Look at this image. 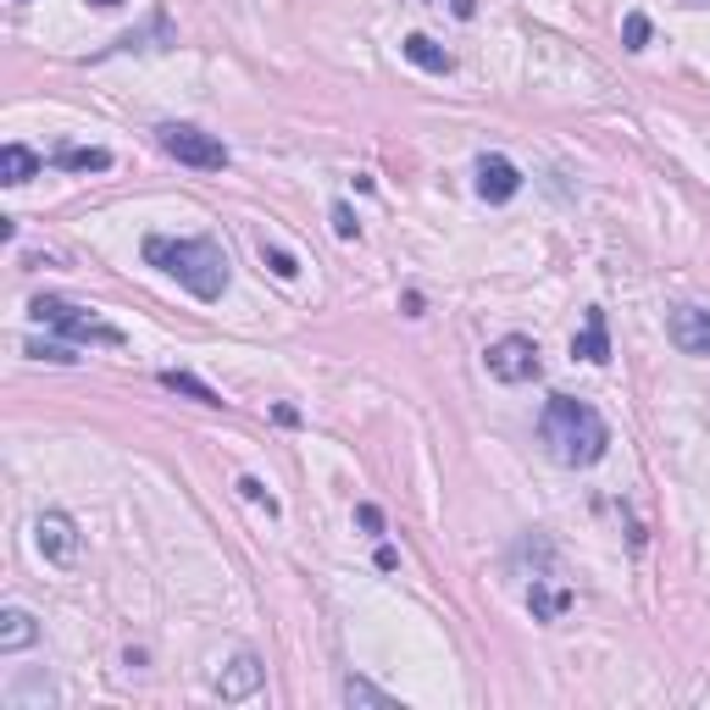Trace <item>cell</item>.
<instances>
[{
	"instance_id": "1",
	"label": "cell",
	"mask_w": 710,
	"mask_h": 710,
	"mask_svg": "<svg viewBox=\"0 0 710 710\" xmlns=\"http://www.w3.org/2000/svg\"><path fill=\"white\" fill-rule=\"evenodd\" d=\"M538 439H544L549 461H560V467H594L611 450L605 416L589 400H572V394H549V405L538 416Z\"/></svg>"
},
{
	"instance_id": "26",
	"label": "cell",
	"mask_w": 710,
	"mask_h": 710,
	"mask_svg": "<svg viewBox=\"0 0 710 710\" xmlns=\"http://www.w3.org/2000/svg\"><path fill=\"white\" fill-rule=\"evenodd\" d=\"M89 7H100V12H106V7H122V0H89Z\"/></svg>"
},
{
	"instance_id": "21",
	"label": "cell",
	"mask_w": 710,
	"mask_h": 710,
	"mask_svg": "<svg viewBox=\"0 0 710 710\" xmlns=\"http://www.w3.org/2000/svg\"><path fill=\"white\" fill-rule=\"evenodd\" d=\"M239 494H244L250 505H261L266 516H277V500L266 494V483H261V478H239Z\"/></svg>"
},
{
	"instance_id": "14",
	"label": "cell",
	"mask_w": 710,
	"mask_h": 710,
	"mask_svg": "<svg viewBox=\"0 0 710 710\" xmlns=\"http://www.w3.org/2000/svg\"><path fill=\"white\" fill-rule=\"evenodd\" d=\"M527 605H533V622H560L566 611H572V594H566V589H549V583H538V578H533Z\"/></svg>"
},
{
	"instance_id": "23",
	"label": "cell",
	"mask_w": 710,
	"mask_h": 710,
	"mask_svg": "<svg viewBox=\"0 0 710 710\" xmlns=\"http://www.w3.org/2000/svg\"><path fill=\"white\" fill-rule=\"evenodd\" d=\"M334 233H339V239H361V222H356L350 206H334Z\"/></svg>"
},
{
	"instance_id": "13",
	"label": "cell",
	"mask_w": 710,
	"mask_h": 710,
	"mask_svg": "<svg viewBox=\"0 0 710 710\" xmlns=\"http://www.w3.org/2000/svg\"><path fill=\"white\" fill-rule=\"evenodd\" d=\"M29 178H40V156L29 145H7V151H0V184L23 189Z\"/></svg>"
},
{
	"instance_id": "16",
	"label": "cell",
	"mask_w": 710,
	"mask_h": 710,
	"mask_svg": "<svg viewBox=\"0 0 710 710\" xmlns=\"http://www.w3.org/2000/svg\"><path fill=\"white\" fill-rule=\"evenodd\" d=\"M162 389H173V394H184V400H195V405H222V394H217V389H206L195 372H178V367H167V372H162Z\"/></svg>"
},
{
	"instance_id": "8",
	"label": "cell",
	"mask_w": 710,
	"mask_h": 710,
	"mask_svg": "<svg viewBox=\"0 0 710 710\" xmlns=\"http://www.w3.org/2000/svg\"><path fill=\"white\" fill-rule=\"evenodd\" d=\"M666 334L682 356H710V312L704 306H677L666 317Z\"/></svg>"
},
{
	"instance_id": "15",
	"label": "cell",
	"mask_w": 710,
	"mask_h": 710,
	"mask_svg": "<svg viewBox=\"0 0 710 710\" xmlns=\"http://www.w3.org/2000/svg\"><path fill=\"white\" fill-rule=\"evenodd\" d=\"M56 167H67V173H106L111 167V151L106 145H62L56 151Z\"/></svg>"
},
{
	"instance_id": "5",
	"label": "cell",
	"mask_w": 710,
	"mask_h": 710,
	"mask_svg": "<svg viewBox=\"0 0 710 710\" xmlns=\"http://www.w3.org/2000/svg\"><path fill=\"white\" fill-rule=\"evenodd\" d=\"M34 549H40L51 566H62V572H73V566H78V555H84L78 522H73L67 511H40V516H34Z\"/></svg>"
},
{
	"instance_id": "7",
	"label": "cell",
	"mask_w": 710,
	"mask_h": 710,
	"mask_svg": "<svg viewBox=\"0 0 710 710\" xmlns=\"http://www.w3.org/2000/svg\"><path fill=\"white\" fill-rule=\"evenodd\" d=\"M261 677H266V671H261L255 649H233V660L211 671V693H222V699H250V693L261 688Z\"/></svg>"
},
{
	"instance_id": "24",
	"label": "cell",
	"mask_w": 710,
	"mask_h": 710,
	"mask_svg": "<svg viewBox=\"0 0 710 710\" xmlns=\"http://www.w3.org/2000/svg\"><path fill=\"white\" fill-rule=\"evenodd\" d=\"M356 516H361V527H367V533H383V511H378V505H361Z\"/></svg>"
},
{
	"instance_id": "6",
	"label": "cell",
	"mask_w": 710,
	"mask_h": 710,
	"mask_svg": "<svg viewBox=\"0 0 710 710\" xmlns=\"http://www.w3.org/2000/svg\"><path fill=\"white\" fill-rule=\"evenodd\" d=\"M489 372H494L500 383H533V378L544 372L538 345H533V339H522V334H511V339L489 345Z\"/></svg>"
},
{
	"instance_id": "17",
	"label": "cell",
	"mask_w": 710,
	"mask_h": 710,
	"mask_svg": "<svg viewBox=\"0 0 710 710\" xmlns=\"http://www.w3.org/2000/svg\"><path fill=\"white\" fill-rule=\"evenodd\" d=\"M23 350H29L34 361H51V367H78V361H84V356L73 350V339H29Z\"/></svg>"
},
{
	"instance_id": "9",
	"label": "cell",
	"mask_w": 710,
	"mask_h": 710,
	"mask_svg": "<svg viewBox=\"0 0 710 710\" xmlns=\"http://www.w3.org/2000/svg\"><path fill=\"white\" fill-rule=\"evenodd\" d=\"M516 189H522V173H516V162H505V156H478V195H483L489 206H505V200H516Z\"/></svg>"
},
{
	"instance_id": "25",
	"label": "cell",
	"mask_w": 710,
	"mask_h": 710,
	"mask_svg": "<svg viewBox=\"0 0 710 710\" xmlns=\"http://www.w3.org/2000/svg\"><path fill=\"white\" fill-rule=\"evenodd\" d=\"M394 566H400V555L383 544V549H378V572H394Z\"/></svg>"
},
{
	"instance_id": "18",
	"label": "cell",
	"mask_w": 710,
	"mask_h": 710,
	"mask_svg": "<svg viewBox=\"0 0 710 710\" xmlns=\"http://www.w3.org/2000/svg\"><path fill=\"white\" fill-rule=\"evenodd\" d=\"M345 704H367V710H394V699L383 688H372L367 677H350L345 682Z\"/></svg>"
},
{
	"instance_id": "22",
	"label": "cell",
	"mask_w": 710,
	"mask_h": 710,
	"mask_svg": "<svg viewBox=\"0 0 710 710\" xmlns=\"http://www.w3.org/2000/svg\"><path fill=\"white\" fill-rule=\"evenodd\" d=\"M29 699H51V682L29 677V682H18V688H12V704H18V710H29Z\"/></svg>"
},
{
	"instance_id": "2",
	"label": "cell",
	"mask_w": 710,
	"mask_h": 710,
	"mask_svg": "<svg viewBox=\"0 0 710 710\" xmlns=\"http://www.w3.org/2000/svg\"><path fill=\"white\" fill-rule=\"evenodd\" d=\"M145 261L162 266L167 277H178L195 301H222L228 290V255L217 239H167V233H151L145 239Z\"/></svg>"
},
{
	"instance_id": "4",
	"label": "cell",
	"mask_w": 710,
	"mask_h": 710,
	"mask_svg": "<svg viewBox=\"0 0 710 710\" xmlns=\"http://www.w3.org/2000/svg\"><path fill=\"white\" fill-rule=\"evenodd\" d=\"M156 145L178 162V167H195V173H222L228 167V145L217 133L195 128V122H162L156 128Z\"/></svg>"
},
{
	"instance_id": "19",
	"label": "cell",
	"mask_w": 710,
	"mask_h": 710,
	"mask_svg": "<svg viewBox=\"0 0 710 710\" xmlns=\"http://www.w3.org/2000/svg\"><path fill=\"white\" fill-rule=\"evenodd\" d=\"M261 261L272 266V277H295V272H301V261H295L290 250H277V244H261Z\"/></svg>"
},
{
	"instance_id": "12",
	"label": "cell",
	"mask_w": 710,
	"mask_h": 710,
	"mask_svg": "<svg viewBox=\"0 0 710 710\" xmlns=\"http://www.w3.org/2000/svg\"><path fill=\"white\" fill-rule=\"evenodd\" d=\"M572 356H583V361H594V367H605L611 361V334H605V312H589V328L572 339Z\"/></svg>"
},
{
	"instance_id": "3",
	"label": "cell",
	"mask_w": 710,
	"mask_h": 710,
	"mask_svg": "<svg viewBox=\"0 0 710 710\" xmlns=\"http://www.w3.org/2000/svg\"><path fill=\"white\" fill-rule=\"evenodd\" d=\"M29 317L34 323H45V328H56L62 339H73V345H122V328H111V323H100L95 312H84V306H73V301H56V295H40L34 306H29Z\"/></svg>"
},
{
	"instance_id": "10",
	"label": "cell",
	"mask_w": 710,
	"mask_h": 710,
	"mask_svg": "<svg viewBox=\"0 0 710 710\" xmlns=\"http://www.w3.org/2000/svg\"><path fill=\"white\" fill-rule=\"evenodd\" d=\"M40 638V622L23 611V605H7L0 611V655H18V649H29Z\"/></svg>"
},
{
	"instance_id": "20",
	"label": "cell",
	"mask_w": 710,
	"mask_h": 710,
	"mask_svg": "<svg viewBox=\"0 0 710 710\" xmlns=\"http://www.w3.org/2000/svg\"><path fill=\"white\" fill-rule=\"evenodd\" d=\"M622 40H627V51H644V45H649V18H644V12H627Z\"/></svg>"
},
{
	"instance_id": "11",
	"label": "cell",
	"mask_w": 710,
	"mask_h": 710,
	"mask_svg": "<svg viewBox=\"0 0 710 710\" xmlns=\"http://www.w3.org/2000/svg\"><path fill=\"white\" fill-rule=\"evenodd\" d=\"M400 51H405V62H416L422 73H439V78H445V73L456 67V56H450L445 45H434L428 34H411V40H405Z\"/></svg>"
}]
</instances>
